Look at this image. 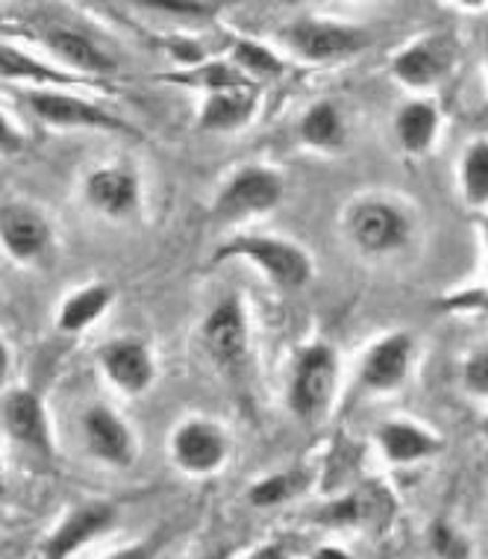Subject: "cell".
Returning <instances> with one entry per match:
<instances>
[{"instance_id":"obj_1","label":"cell","mask_w":488,"mask_h":559,"mask_svg":"<svg viewBox=\"0 0 488 559\" xmlns=\"http://www.w3.org/2000/svg\"><path fill=\"white\" fill-rule=\"evenodd\" d=\"M236 253L257 262L259 269L265 271L283 289H300L312 277V262L291 241L269 239V236H245V239L224 245L215 260H227V257H236Z\"/></svg>"},{"instance_id":"obj_2","label":"cell","mask_w":488,"mask_h":559,"mask_svg":"<svg viewBox=\"0 0 488 559\" xmlns=\"http://www.w3.org/2000/svg\"><path fill=\"white\" fill-rule=\"evenodd\" d=\"M283 39L297 57L312 62H330V59L354 57L371 45V36L362 27L338 24V21L297 19L283 29Z\"/></svg>"},{"instance_id":"obj_3","label":"cell","mask_w":488,"mask_h":559,"mask_svg":"<svg viewBox=\"0 0 488 559\" xmlns=\"http://www.w3.org/2000/svg\"><path fill=\"white\" fill-rule=\"evenodd\" d=\"M338 377V359L326 345H312L297 359L291 389H288V406L300 421H316L324 413L335 392Z\"/></svg>"},{"instance_id":"obj_4","label":"cell","mask_w":488,"mask_h":559,"mask_svg":"<svg viewBox=\"0 0 488 559\" xmlns=\"http://www.w3.org/2000/svg\"><path fill=\"white\" fill-rule=\"evenodd\" d=\"M350 236L365 253H392L409 241V218L389 201H359L347 218Z\"/></svg>"},{"instance_id":"obj_5","label":"cell","mask_w":488,"mask_h":559,"mask_svg":"<svg viewBox=\"0 0 488 559\" xmlns=\"http://www.w3.org/2000/svg\"><path fill=\"white\" fill-rule=\"evenodd\" d=\"M227 436L218 425L212 421H186L177 427V433L171 436V456L177 468L192 477H203V474L218 472L221 465L227 463Z\"/></svg>"},{"instance_id":"obj_6","label":"cell","mask_w":488,"mask_h":559,"mask_svg":"<svg viewBox=\"0 0 488 559\" xmlns=\"http://www.w3.org/2000/svg\"><path fill=\"white\" fill-rule=\"evenodd\" d=\"M116 524V507L109 501L80 503L59 521V527L50 533L41 545V559H71L88 542L104 536Z\"/></svg>"},{"instance_id":"obj_7","label":"cell","mask_w":488,"mask_h":559,"mask_svg":"<svg viewBox=\"0 0 488 559\" xmlns=\"http://www.w3.org/2000/svg\"><path fill=\"white\" fill-rule=\"evenodd\" d=\"M283 198V180L269 168H245L224 186L215 213L218 218H248L274 210Z\"/></svg>"},{"instance_id":"obj_8","label":"cell","mask_w":488,"mask_h":559,"mask_svg":"<svg viewBox=\"0 0 488 559\" xmlns=\"http://www.w3.org/2000/svg\"><path fill=\"white\" fill-rule=\"evenodd\" d=\"M456 50L448 36H424L401 50L392 62V74L409 88H432L448 78Z\"/></svg>"},{"instance_id":"obj_9","label":"cell","mask_w":488,"mask_h":559,"mask_svg":"<svg viewBox=\"0 0 488 559\" xmlns=\"http://www.w3.org/2000/svg\"><path fill=\"white\" fill-rule=\"evenodd\" d=\"M83 439L88 453L112 468H130L135 463V436L109 406H92L83 415Z\"/></svg>"},{"instance_id":"obj_10","label":"cell","mask_w":488,"mask_h":559,"mask_svg":"<svg viewBox=\"0 0 488 559\" xmlns=\"http://www.w3.org/2000/svg\"><path fill=\"white\" fill-rule=\"evenodd\" d=\"M29 109L53 127H95V130H124L135 133L133 127L124 124L121 118L109 116L106 109L86 104L83 97L62 95V92H29Z\"/></svg>"},{"instance_id":"obj_11","label":"cell","mask_w":488,"mask_h":559,"mask_svg":"<svg viewBox=\"0 0 488 559\" xmlns=\"http://www.w3.org/2000/svg\"><path fill=\"white\" fill-rule=\"evenodd\" d=\"M203 342L212 359L224 368L241 366L248 357V319L236 298L221 300L203 324Z\"/></svg>"},{"instance_id":"obj_12","label":"cell","mask_w":488,"mask_h":559,"mask_svg":"<svg viewBox=\"0 0 488 559\" xmlns=\"http://www.w3.org/2000/svg\"><path fill=\"white\" fill-rule=\"evenodd\" d=\"M415 342L409 333H392L368 350L362 362V386L371 392H392L406 380L412 368Z\"/></svg>"},{"instance_id":"obj_13","label":"cell","mask_w":488,"mask_h":559,"mask_svg":"<svg viewBox=\"0 0 488 559\" xmlns=\"http://www.w3.org/2000/svg\"><path fill=\"white\" fill-rule=\"evenodd\" d=\"M392 501L385 495L383 486L368 483V486H356L333 503H326L324 510H318L316 521L324 527H380L383 515H389Z\"/></svg>"},{"instance_id":"obj_14","label":"cell","mask_w":488,"mask_h":559,"mask_svg":"<svg viewBox=\"0 0 488 559\" xmlns=\"http://www.w3.org/2000/svg\"><path fill=\"white\" fill-rule=\"evenodd\" d=\"M3 425H7V433L19 444L41 453V456H53L50 425L45 418V409H41V401L33 392L12 389L3 401Z\"/></svg>"},{"instance_id":"obj_15","label":"cell","mask_w":488,"mask_h":559,"mask_svg":"<svg viewBox=\"0 0 488 559\" xmlns=\"http://www.w3.org/2000/svg\"><path fill=\"white\" fill-rule=\"evenodd\" d=\"M100 366L106 377L127 395H142L154 383V359L151 350L135 338H118L100 347Z\"/></svg>"},{"instance_id":"obj_16","label":"cell","mask_w":488,"mask_h":559,"mask_svg":"<svg viewBox=\"0 0 488 559\" xmlns=\"http://www.w3.org/2000/svg\"><path fill=\"white\" fill-rule=\"evenodd\" d=\"M377 444L383 451L385 463L392 465L424 463V460L439 456L441 448H444V442L432 430L415 425V421H403V418L380 425V430H377Z\"/></svg>"},{"instance_id":"obj_17","label":"cell","mask_w":488,"mask_h":559,"mask_svg":"<svg viewBox=\"0 0 488 559\" xmlns=\"http://www.w3.org/2000/svg\"><path fill=\"white\" fill-rule=\"evenodd\" d=\"M3 245L15 260H36L50 245V227L36 210L24 203H7L0 215Z\"/></svg>"},{"instance_id":"obj_18","label":"cell","mask_w":488,"mask_h":559,"mask_svg":"<svg viewBox=\"0 0 488 559\" xmlns=\"http://www.w3.org/2000/svg\"><path fill=\"white\" fill-rule=\"evenodd\" d=\"M88 203L112 218H124L139 206V180L127 168H100L88 177Z\"/></svg>"},{"instance_id":"obj_19","label":"cell","mask_w":488,"mask_h":559,"mask_svg":"<svg viewBox=\"0 0 488 559\" xmlns=\"http://www.w3.org/2000/svg\"><path fill=\"white\" fill-rule=\"evenodd\" d=\"M48 48L57 53L66 66L78 68V71H92V74H112L116 71V62L106 53L104 48H97L95 41L88 39L86 33L71 27H50Z\"/></svg>"},{"instance_id":"obj_20","label":"cell","mask_w":488,"mask_h":559,"mask_svg":"<svg viewBox=\"0 0 488 559\" xmlns=\"http://www.w3.org/2000/svg\"><path fill=\"white\" fill-rule=\"evenodd\" d=\"M441 112L432 100H409L394 118V133L406 154H427L439 139Z\"/></svg>"},{"instance_id":"obj_21","label":"cell","mask_w":488,"mask_h":559,"mask_svg":"<svg viewBox=\"0 0 488 559\" xmlns=\"http://www.w3.org/2000/svg\"><path fill=\"white\" fill-rule=\"evenodd\" d=\"M253 112V92L248 88H227L212 92L201 112V130H236Z\"/></svg>"},{"instance_id":"obj_22","label":"cell","mask_w":488,"mask_h":559,"mask_svg":"<svg viewBox=\"0 0 488 559\" xmlns=\"http://www.w3.org/2000/svg\"><path fill=\"white\" fill-rule=\"evenodd\" d=\"M109 300H112V289L104 286V283L74 292V295L62 304V309H59V328L66 330V333H80V330H86L92 321L104 316V309L109 307Z\"/></svg>"},{"instance_id":"obj_23","label":"cell","mask_w":488,"mask_h":559,"mask_svg":"<svg viewBox=\"0 0 488 559\" xmlns=\"http://www.w3.org/2000/svg\"><path fill=\"white\" fill-rule=\"evenodd\" d=\"M462 198L474 210L488 206V139H474L460 163Z\"/></svg>"},{"instance_id":"obj_24","label":"cell","mask_w":488,"mask_h":559,"mask_svg":"<svg viewBox=\"0 0 488 559\" xmlns=\"http://www.w3.org/2000/svg\"><path fill=\"white\" fill-rule=\"evenodd\" d=\"M300 135H303L307 145L321 147V151H338V147L345 145L347 130L342 116H338V109L321 100L300 121Z\"/></svg>"},{"instance_id":"obj_25","label":"cell","mask_w":488,"mask_h":559,"mask_svg":"<svg viewBox=\"0 0 488 559\" xmlns=\"http://www.w3.org/2000/svg\"><path fill=\"white\" fill-rule=\"evenodd\" d=\"M309 486V474L307 472H279V474H271L265 480L253 483L248 489V501L253 507H279V503L291 501L297 495L303 492Z\"/></svg>"},{"instance_id":"obj_26","label":"cell","mask_w":488,"mask_h":559,"mask_svg":"<svg viewBox=\"0 0 488 559\" xmlns=\"http://www.w3.org/2000/svg\"><path fill=\"white\" fill-rule=\"evenodd\" d=\"M3 80H41V83H57V86H71L78 83L74 74L57 71V68L41 66L27 53H21L12 45H3Z\"/></svg>"},{"instance_id":"obj_27","label":"cell","mask_w":488,"mask_h":559,"mask_svg":"<svg viewBox=\"0 0 488 559\" xmlns=\"http://www.w3.org/2000/svg\"><path fill=\"white\" fill-rule=\"evenodd\" d=\"M430 545L441 559H468L471 542L468 536H462L453 524L448 521H436L430 531Z\"/></svg>"},{"instance_id":"obj_28","label":"cell","mask_w":488,"mask_h":559,"mask_svg":"<svg viewBox=\"0 0 488 559\" xmlns=\"http://www.w3.org/2000/svg\"><path fill=\"white\" fill-rule=\"evenodd\" d=\"M236 62L245 71H253V74H262V78H274V74L283 71L279 59L262 45H253V41H239L236 45Z\"/></svg>"},{"instance_id":"obj_29","label":"cell","mask_w":488,"mask_h":559,"mask_svg":"<svg viewBox=\"0 0 488 559\" xmlns=\"http://www.w3.org/2000/svg\"><path fill=\"white\" fill-rule=\"evenodd\" d=\"M177 80H186V83H201L206 86L210 92H227V88H245V78H241L239 71L230 66H206L203 71L198 74H189V78H177Z\"/></svg>"},{"instance_id":"obj_30","label":"cell","mask_w":488,"mask_h":559,"mask_svg":"<svg viewBox=\"0 0 488 559\" xmlns=\"http://www.w3.org/2000/svg\"><path fill=\"white\" fill-rule=\"evenodd\" d=\"M462 380H465V389H468V392H474V395L479 397H488V350L474 354V357L465 362Z\"/></svg>"},{"instance_id":"obj_31","label":"cell","mask_w":488,"mask_h":559,"mask_svg":"<svg viewBox=\"0 0 488 559\" xmlns=\"http://www.w3.org/2000/svg\"><path fill=\"white\" fill-rule=\"evenodd\" d=\"M159 548H163V536L156 533V536H151V539L127 545V548H121L118 554H112V557H106V559H156Z\"/></svg>"},{"instance_id":"obj_32","label":"cell","mask_w":488,"mask_h":559,"mask_svg":"<svg viewBox=\"0 0 488 559\" xmlns=\"http://www.w3.org/2000/svg\"><path fill=\"white\" fill-rule=\"evenodd\" d=\"M147 7H154V10L163 12H180V15H192V19H210L218 12V3H147Z\"/></svg>"},{"instance_id":"obj_33","label":"cell","mask_w":488,"mask_h":559,"mask_svg":"<svg viewBox=\"0 0 488 559\" xmlns=\"http://www.w3.org/2000/svg\"><path fill=\"white\" fill-rule=\"evenodd\" d=\"M245 559H291V550L283 542H265L257 550H250Z\"/></svg>"},{"instance_id":"obj_34","label":"cell","mask_w":488,"mask_h":559,"mask_svg":"<svg viewBox=\"0 0 488 559\" xmlns=\"http://www.w3.org/2000/svg\"><path fill=\"white\" fill-rule=\"evenodd\" d=\"M312 559H350V554L342 548H333V545H324V548L316 550V557Z\"/></svg>"},{"instance_id":"obj_35","label":"cell","mask_w":488,"mask_h":559,"mask_svg":"<svg viewBox=\"0 0 488 559\" xmlns=\"http://www.w3.org/2000/svg\"><path fill=\"white\" fill-rule=\"evenodd\" d=\"M19 145H21V142H19V139H15V133H12L10 121L3 118V151L10 154V151H15V147H19Z\"/></svg>"},{"instance_id":"obj_36","label":"cell","mask_w":488,"mask_h":559,"mask_svg":"<svg viewBox=\"0 0 488 559\" xmlns=\"http://www.w3.org/2000/svg\"><path fill=\"white\" fill-rule=\"evenodd\" d=\"M230 557H233V550L224 548V550H218V554H210V557H203V559H230Z\"/></svg>"},{"instance_id":"obj_37","label":"cell","mask_w":488,"mask_h":559,"mask_svg":"<svg viewBox=\"0 0 488 559\" xmlns=\"http://www.w3.org/2000/svg\"><path fill=\"white\" fill-rule=\"evenodd\" d=\"M479 430H483V436H486V439H488V418H486V421H483V427H479Z\"/></svg>"},{"instance_id":"obj_38","label":"cell","mask_w":488,"mask_h":559,"mask_svg":"<svg viewBox=\"0 0 488 559\" xmlns=\"http://www.w3.org/2000/svg\"><path fill=\"white\" fill-rule=\"evenodd\" d=\"M483 233H486V241H488V218H486V224H483Z\"/></svg>"},{"instance_id":"obj_39","label":"cell","mask_w":488,"mask_h":559,"mask_svg":"<svg viewBox=\"0 0 488 559\" xmlns=\"http://www.w3.org/2000/svg\"><path fill=\"white\" fill-rule=\"evenodd\" d=\"M486 68H488V36H486Z\"/></svg>"}]
</instances>
